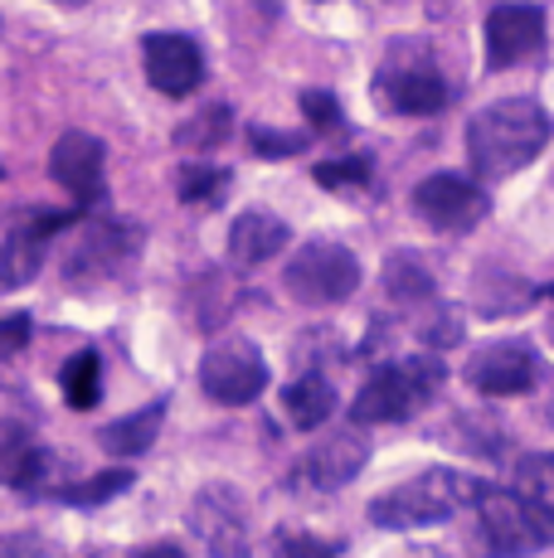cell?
Segmentation results:
<instances>
[{
  "label": "cell",
  "mask_w": 554,
  "mask_h": 558,
  "mask_svg": "<svg viewBox=\"0 0 554 558\" xmlns=\"http://www.w3.org/2000/svg\"><path fill=\"white\" fill-rule=\"evenodd\" d=\"M554 136L550 112L535 98H501L467 122V156H472L477 180H506L526 170L530 160L545 156Z\"/></svg>",
  "instance_id": "6da1fadb"
},
{
  "label": "cell",
  "mask_w": 554,
  "mask_h": 558,
  "mask_svg": "<svg viewBox=\"0 0 554 558\" xmlns=\"http://www.w3.org/2000/svg\"><path fill=\"white\" fill-rule=\"evenodd\" d=\"M482 490H486V481L467 476V471L433 466L370 500V524H380V530H423V524L453 520L467 506H477Z\"/></svg>",
  "instance_id": "7a4b0ae2"
},
{
  "label": "cell",
  "mask_w": 554,
  "mask_h": 558,
  "mask_svg": "<svg viewBox=\"0 0 554 558\" xmlns=\"http://www.w3.org/2000/svg\"><path fill=\"white\" fill-rule=\"evenodd\" d=\"M447 78L429 39H394L375 73V102L394 117H433L447 107Z\"/></svg>",
  "instance_id": "3957f363"
},
{
  "label": "cell",
  "mask_w": 554,
  "mask_h": 558,
  "mask_svg": "<svg viewBox=\"0 0 554 558\" xmlns=\"http://www.w3.org/2000/svg\"><path fill=\"white\" fill-rule=\"evenodd\" d=\"M447 369L433 355H409L399 364H380L370 369V379L360 384L356 403H350V417L356 423H399V417H413L423 403L438 399Z\"/></svg>",
  "instance_id": "277c9868"
},
{
  "label": "cell",
  "mask_w": 554,
  "mask_h": 558,
  "mask_svg": "<svg viewBox=\"0 0 554 558\" xmlns=\"http://www.w3.org/2000/svg\"><path fill=\"white\" fill-rule=\"evenodd\" d=\"M282 287H287V296L302 306H336L360 287V263L346 243L306 239L302 248L287 257Z\"/></svg>",
  "instance_id": "5b68a950"
},
{
  "label": "cell",
  "mask_w": 554,
  "mask_h": 558,
  "mask_svg": "<svg viewBox=\"0 0 554 558\" xmlns=\"http://www.w3.org/2000/svg\"><path fill=\"white\" fill-rule=\"evenodd\" d=\"M200 389L224 408H243L268 389V360L253 340L219 336L215 345L200 355Z\"/></svg>",
  "instance_id": "8992f818"
},
{
  "label": "cell",
  "mask_w": 554,
  "mask_h": 558,
  "mask_svg": "<svg viewBox=\"0 0 554 558\" xmlns=\"http://www.w3.org/2000/svg\"><path fill=\"white\" fill-rule=\"evenodd\" d=\"M370 461V437L360 427H346V433H332L326 442L306 447L302 461L287 471V486L306 490V496H326V490H340L365 471Z\"/></svg>",
  "instance_id": "52a82bcc"
},
{
  "label": "cell",
  "mask_w": 554,
  "mask_h": 558,
  "mask_svg": "<svg viewBox=\"0 0 554 558\" xmlns=\"http://www.w3.org/2000/svg\"><path fill=\"white\" fill-rule=\"evenodd\" d=\"M413 209H419V219L429 223L433 233H472L477 223L486 219L492 199H486V190H477L467 175L438 170V175L413 185Z\"/></svg>",
  "instance_id": "ba28073f"
},
{
  "label": "cell",
  "mask_w": 554,
  "mask_h": 558,
  "mask_svg": "<svg viewBox=\"0 0 554 558\" xmlns=\"http://www.w3.org/2000/svg\"><path fill=\"white\" fill-rule=\"evenodd\" d=\"M190 530L209 549V558H249V506L229 481L200 486L190 506Z\"/></svg>",
  "instance_id": "9c48e42d"
},
{
  "label": "cell",
  "mask_w": 554,
  "mask_h": 558,
  "mask_svg": "<svg viewBox=\"0 0 554 558\" xmlns=\"http://www.w3.org/2000/svg\"><path fill=\"white\" fill-rule=\"evenodd\" d=\"M467 384L486 399H516V393H530L545 374V360L530 340H501V345H486L467 360Z\"/></svg>",
  "instance_id": "30bf717a"
},
{
  "label": "cell",
  "mask_w": 554,
  "mask_h": 558,
  "mask_svg": "<svg viewBox=\"0 0 554 558\" xmlns=\"http://www.w3.org/2000/svg\"><path fill=\"white\" fill-rule=\"evenodd\" d=\"M472 510H477V539H482L486 558H526V554H535L550 544L510 490L486 486Z\"/></svg>",
  "instance_id": "8fae6325"
},
{
  "label": "cell",
  "mask_w": 554,
  "mask_h": 558,
  "mask_svg": "<svg viewBox=\"0 0 554 558\" xmlns=\"http://www.w3.org/2000/svg\"><path fill=\"white\" fill-rule=\"evenodd\" d=\"M136 248H142V233L127 229V223H88L63 272L73 287H103L132 263Z\"/></svg>",
  "instance_id": "7c38bea8"
},
{
  "label": "cell",
  "mask_w": 554,
  "mask_h": 558,
  "mask_svg": "<svg viewBox=\"0 0 554 558\" xmlns=\"http://www.w3.org/2000/svg\"><path fill=\"white\" fill-rule=\"evenodd\" d=\"M103 166H108V151L88 132H63L55 142V151H49V175L69 190L79 209L103 199Z\"/></svg>",
  "instance_id": "4fadbf2b"
},
{
  "label": "cell",
  "mask_w": 554,
  "mask_h": 558,
  "mask_svg": "<svg viewBox=\"0 0 554 558\" xmlns=\"http://www.w3.org/2000/svg\"><path fill=\"white\" fill-rule=\"evenodd\" d=\"M482 39H486V63L492 69H510L520 63L526 53H535L545 45V10L540 5H496L482 25Z\"/></svg>",
  "instance_id": "5bb4252c"
},
{
  "label": "cell",
  "mask_w": 554,
  "mask_h": 558,
  "mask_svg": "<svg viewBox=\"0 0 554 558\" xmlns=\"http://www.w3.org/2000/svg\"><path fill=\"white\" fill-rule=\"evenodd\" d=\"M146 78L166 98H185L205 78V59H200L195 39L185 35H146Z\"/></svg>",
  "instance_id": "9a60e30c"
},
{
  "label": "cell",
  "mask_w": 554,
  "mask_h": 558,
  "mask_svg": "<svg viewBox=\"0 0 554 558\" xmlns=\"http://www.w3.org/2000/svg\"><path fill=\"white\" fill-rule=\"evenodd\" d=\"M287 243H292V233H287V223L277 219V214H268V209H243L239 219H233V229H229V257L233 263H243V267L273 263Z\"/></svg>",
  "instance_id": "2e32d148"
},
{
  "label": "cell",
  "mask_w": 554,
  "mask_h": 558,
  "mask_svg": "<svg viewBox=\"0 0 554 558\" xmlns=\"http://www.w3.org/2000/svg\"><path fill=\"white\" fill-rule=\"evenodd\" d=\"M510 496L526 506L535 530L554 539V452H530L516 461V490Z\"/></svg>",
  "instance_id": "e0dca14e"
},
{
  "label": "cell",
  "mask_w": 554,
  "mask_h": 558,
  "mask_svg": "<svg viewBox=\"0 0 554 558\" xmlns=\"http://www.w3.org/2000/svg\"><path fill=\"white\" fill-rule=\"evenodd\" d=\"M282 413L297 433H316V427L332 423V413H336V384L316 369L297 374V379L282 389Z\"/></svg>",
  "instance_id": "ac0fdd59"
},
{
  "label": "cell",
  "mask_w": 554,
  "mask_h": 558,
  "mask_svg": "<svg viewBox=\"0 0 554 558\" xmlns=\"http://www.w3.org/2000/svg\"><path fill=\"white\" fill-rule=\"evenodd\" d=\"M161 423H166V399H156V403H146L142 413L117 417V423L98 427V442H103V452H112V457H142V452L156 447Z\"/></svg>",
  "instance_id": "d6986e66"
},
{
  "label": "cell",
  "mask_w": 554,
  "mask_h": 558,
  "mask_svg": "<svg viewBox=\"0 0 554 558\" xmlns=\"http://www.w3.org/2000/svg\"><path fill=\"white\" fill-rule=\"evenodd\" d=\"M45 466H49V452L39 442H29L25 427H15V423L0 427V481H5V486L29 490L45 476Z\"/></svg>",
  "instance_id": "ffe728a7"
},
{
  "label": "cell",
  "mask_w": 554,
  "mask_h": 558,
  "mask_svg": "<svg viewBox=\"0 0 554 558\" xmlns=\"http://www.w3.org/2000/svg\"><path fill=\"white\" fill-rule=\"evenodd\" d=\"M433 272H429V263H423L413 248H394L385 257V296H394L399 306H423V302H433Z\"/></svg>",
  "instance_id": "44dd1931"
},
{
  "label": "cell",
  "mask_w": 554,
  "mask_h": 558,
  "mask_svg": "<svg viewBox=\"0 0 554 558\" xmlns=\"http://www.w3.org/2000/svg\"><path fill=\"white\" fill-rule=\"evenodd\" d=\"M239 296H243V287L233 282L229 272H205L195 282V292H190V306H195V326L205 330V336H215V330H224V320L239 311Z\"/></svg>",
  "instance_id": "7402d4cb"
},
{
  "label": "cell",
  "mask_w": 554,
  "mask_h": 558,
  "mask_svg": "<svg viewBox=\"0 0 554 558\" xmlns=\"http://www.w3.org/2000/svg\"><path fill=\"white\" fill-rule=\"evenodd\" d=\"M39 248L45 239L35 233L29 219H15L10 229H0V282L5 287H20L39 272Z\"/></svg>",
  "instance_id": "603a6c76"
},
{
  "label": "cell",
  "mask_w": 554,
  "mask_h": 558,
  "mask_svg": "<svg viewBox=\"0 0 554 558\" xmlns=\"http://www.w3.org/2000/svg\"><path fill=\"white\" fill-rule=\"evenodd\" d=\"M526 302H535V296H530V282L510 277L506 267H482V272H477V311H482L486 320L510 316V311H520Z\"/></svg>",
  "instance_id": "cb8c5ba5"
},
{
  "label": "cell",
  "mask_w": 554,
  "mask_h": 558,
  "mask_svg": "<svg viewBox=\"0 0 554 558\" xmlns=\"http://www.w3.org/2000/svg\"><path fill=\"white\" fill-rule=\"evenodd\" d=\"M63 384V399H69L73 408H93L103 399V364H98V350H79L69 364H63L59 374Z\"/></svg>",
  "instance_id": "d4e9b609"
},
{
  "label": "cell",
  "mask_w": 554,
  "mask_h": 558,
  "mask_svg": "<svg viewBox=\"0 0 554 558\" xmlns=\"http://www.w3.org/2000/svg\"><path fill=\"white\" fill-rule=\"evenodd\" d=\"M229 126H233V112L224 102H215L200 117H190L185 126H176V146H185V151H215L219 142H229Z\"/></svg>",
  "instance_id": "484cf974"
},
{
  "label": "cell",
  "mask_w": 554,
  "mask_h": 558,
  "mask_svg": "<svg viewBox=\"0 0 554 558\" xmlns=\"http://www.w3.org/2000/svg\"><path fill=\"white\" fill-rule=\"evenodd\" d=\"M312 180L322 190H332V195H350V190H370V180H375V166H370V156L322 160V166L312 170Z\"/></svg>",
  "instance_id": "4316f807"
},
{
  "label": "cell",
  "mask_w": 554,
  "mask_h": 558,
  "mask_svg": "<svg viewBox=\"0 0 554 558\" xmlns=\"http://www.w3.org/2000/svg\"><path fill=\"white\" fill-rule=\"evenodd\" d=\"M229 170L224 166H185L176 175V195L185 204H219L224 195H229Z\"/></svg>",
  "instance_id": "83f0119b"
},
{
  "label": "cell",
  "mask_w": 554,
  "mask_h": 558,
  "mask_svg": "<svg viewBox=\"0 0 554 558\" xmlns=\"http://www.w3.org/2000/svg\"><path fill=\"white\" fill-rule=\"evenodd\" d=\"M132 481H136L132 471L117 466V471H103V476H93V481H79V486H63L59 500H63V506H108V500L122 496Z\"/></svg>",
  "instance_id": "f1b7e54d"
},
{
  "label": "cell",
  "mask_w": 554,
  "mask_h": 558,
  "mask_svg": "<svg viewBox=\"0 0 554 558\" xmlns=\"http://www.w3.org/2000/svg\"><path fill=\"white\" fill-rule=\"evenodd\" d=\"M249 151L263 160H287L306 151V136L297 132H277V126H249Z\"/></svg>",
  "instance_id": "f546056e"
},
{
  "label": "cell",
  "mask_w": 554,
  "mask_h": 558,
  "mask_svg": "<svg viewBox=\"0 0 554 558\" xmlns=\"http://www.w3.org/2000/svg\"><path fill=\"white\" fill-rule=\"evenodd\" d=\"M273 558H340L336 544L316 539V534L302 530H277L273 534Z\"/></svg>",
  "instance_id": "4dcf8cb0"
},
{
  "label": "cell",
  "mask_w": 554,
  "mask_h": 558,
  "mask_svg": "<svg viewBox=\"0 0 554 558\" xmlns=\"http://www.w3.org/2000/svg\"><path fill=\"white\" fill-rule=\"evenodd\" d=\"M302 112H306V122L316 126L322 136H332V132H346V112H340V102H336V93H326V88H312V93H302Z\"/></svg>",
  "instance_id": "1f68e13d"
},
{
  "label": "cell",
  "mask_w": 554,
  "mask_h": 558,
  "mask_svg": "<svg viewBox=\"0 0 554 558\" xmlns=\"http://www.w3.org/2000/svg\"><path fill=\"white\" fill-rule=\"evenodd\" d=\"M423 336V345H433V350H443V345H457L462 340V311H453V306H438V316L429 320V326L419 330Z\"/></svg>",
  "instance_id": "d6a6232c"
},
{
  "label": "cell",
  "mask_w": 554,
  "mask_h": 558,
  "mask_svg": "<svg viewBox=\"0 0 554 558\" xmlns=\"http://www.w3.org/2000/svg\"><path fill=\"white\" fill-rule=\"evenodd\" d=\"M29 330H35V320H29L25 311H15V316H0V360L20 355V350L29 345Z\"/></svg>",
  "instance_id": "836d02e7"
},
{
  "label": "cell",
  "mask_w": 554,
  "mask_h": 558,
  "mask_svg": "<svg viewBox=\"0 0 554 558\" xmlns=\"http://www.w3.org/2000/svg\"><path fill=\"white\" fill-rule=\"evenodd\" d=\"M0 558H45V544H39V534H10V539H0Z\"/></svg>",
  "instance_id": "e575fe53"
},
{
  "label": "cell",
  "mask_w": 554,
  "mask_h": 558,
  "mask_svg": "<svg viewBox=\"0 0 554 558\" xmlns=\"http://www.w3.org/2000/svg\"><path fill=\"white\" fill-rule=\"evenodd\" d=\"M117 558H190L180 544H170V539H161V544H146V549H132V554H117Z\"/></svg>",
  "instance_id": "d590c367"
},
{
  "label": "cell",
  "mask_w": 554,
  "mask_h": 558,
  "mask_svg": "<svg viewBox=\"0 0 554 558\" xmlns=\"http://www.w3.org/2000/svg\"><path fill=\"white\" fill-rule=\"evenodd\" d=\"M409 558H443V554H438V549H413Z\"/></svg>",
  "instance_id": "8d00e7d4"
},
{
  "label": "cell",
  "mask_w": 554,
  "mask_h": 558,
  "mask_svg": "<svg viewBox=\"0 0 554 558\" xmlns=\"http://www.w3.org/2000/svg\"><path fill=\"white\" fill-rule=\"evenodd\" d=\"M55 5H88V0H55Z\"/></svg>",
  "instance_id": "74e56055"
},
{
  "label": "cell",
  "mask_w": 554,
  "mask_h": 558,
  "mask_svg": "<svg viewBox=\"0 0 554 558\" xmlns=\"http://www.w3.org/2000/svg\"><path fill=\"white\" fill-rule=\"evenodd\" d=\"M545 336H550V345H554V316H550V326H545Z\"/></svg>",
  "instance_id": "f35d334b"
},
{
  "label": "cell",
  "mask_w": 554,
  "mask_h": 558,
  "mask_svg": "<svg viewBox=\"0 0 554 558\" xmlns=\"http://www.w3.org/2000/svg\"><path fill=\"white\" fill-rule=\"evenodd\" d=\"M545 296H554V287H550V292H545Z\"/></svg>",
  "instance_id": "ab89813d"
}]
</instances>
